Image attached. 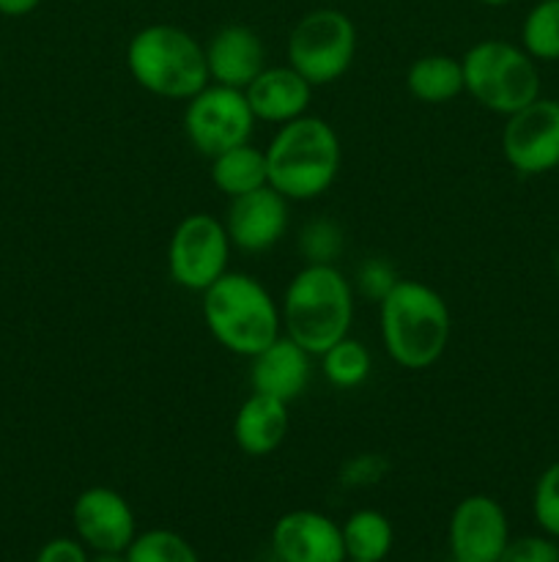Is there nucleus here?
Instances as JSON below:
<instances>
[{
  "label": "nucleus",
  "instance_id": "f257e3e1",
  "mask_svg": "<svg viewBox=\"0 0 559 562\" xmlns=\"http://www.w3.org/2000/svg\"><path fill=\"white\" fill-rule=\"evenodd\" d=\"M378 327L387 355L409 371L436 366L453 335L447 302L420 280H398L378 302Z\"/></svg>",
  "mask_w": 559,
  "mask_h": 562
},
{
  "label": "nucleus",
  "instance_id": "f03ea898",
  "mask_svg": "<svg viewBox=\"0 0 559 562\" xmlns=\"http://www.w3.org/2000/svg\"><path fill=\"white\" fill-rule=\"evenodd\" d=\"M283 327L294 344L321 357L343 340L354 322V291L334 263H307L283 296Z\"/></svg>",
  "mask_w": 559,
  "mask_h": 562
},
{
  "label": "nucleus",
  "instance_id": "7ed1b4c3",
  "mask_svg": "<svg viewBox=\"0 0 559 562\" xmlns=\"http://www.w3.org/2000/svg\"><path fill=\"white\" fill-rule=\"evenodd\" d=\"M269 184L288 201H316L334 184L343 159L338 132L316 115H301L277 130L266 148Z\"/></svg>",
  "mask_w": 559,
  "mask_h": 562
},
{
  "label": "nucleus",
  "instance_id": "20e7f679",
  "mask_svg": "<svg viewBox=\"0 0 559 562\" xmlns=\"http://www.w3.org/2000/svg\"><path fill=\"white\" fill-rule=\"evenodd\" d=\"M203 322L219 346L250 360L283 335L274 296L244 272H225L203 291Z\"/></svg>",
  "mask_w": 559,
  "mask_h": 562
},
{
  "label": "nucleus",
  "instance_id": "39448f33",
  "mask_svg": "<svg viewBox=\"0 0 559 562\" xmlns=\"http://www.w3.org/2000/svg\"><path fill=\"white\" fill-rule=\"evenodd\" d=\"M126 66L142 91L162 99H186L208 86L206 47L192 38L184 27L148 25L132 36L126 47Z\"/></svg>",
  "mask_w": 559,
  "mask_h": 562
},
{
  "label": "nucleus",
  "instance_id": "423d86ee",
  "mask_svg": "<svg viewBox=\"0 0 559 562\" xmlns=\"http://www.w3.org/2000/svg\"><path fill=\"white\" fill-rule=\"evenodd\" d=\"M464 86L477 104L497 115H513L540 97L537 60L518 44L486 38L460 58Z\"/></svg>",
  "mask_w": 559,
  "mask_h": 562
},
{
  "label": "nucleus",
  "instance_id": "0eeeda50",
  "mask_svg": "<svg viewBox=\"0 0 559 562\" xmlns=\"http://www.w3.org/2000/svg\"><path fill=\"white\" fill-rule=\"evenodd\" d=\"M356 55V27L343 11L316 9L301 16L288 36V66L312 88L329 86L351 69Z\"/></svg>",
  "mask_w": 559,
  "mask_h": 562
},
{
  "label": "nucleus",
  "instance_id": "6e6552de",
  "mask_svg": "<svg viewBox=\"0 0 559 562\" xmlns=\"http://www.w3.org/2000/svg\"><path fill=\"white\" fill-rule=\"evenodd\" d=\"M255 121L244 91L208 82L203 91L186 99L184 135L192 148H197L203 157L214 159L228 148L250 143Z\"/></svg>",
  "mask_w": 559,
  "mask_h": 562
},
{
  "label": "nucleus",
  "instance_id": "1a4fd4ad",
  "mask_svg": "<svg viewBox=\"0 0 559 562\" xmlns=\"http://www.w3.org/2000/svg\"><path fill=\"white\" fill-rule=\"evenodd\" d=\"M230 236L225 223L206 212L190 214L175 225L168 245V269L175 285L186 291H203L228 272Z\"/></svg>",
  "mask_w": 559,
  "mask_h": 562
},
{
  "label": "nucleus",
  "instance_id": "9d476101",
  "mask_svg": "<svg viewBox=\"0 0 559 562\" xmlns=\"http://www.w3.org/2000/svg\"><path fill=\"white\" fill-rule=\"evenodd\" d=\"M502 151L521 176H543L559 168V99L537 97L518 113L507 115Z\"/></svg>",
  "mask_w": 559,
  "mask_h": 562
},
{
  "label": "nucleus",
  "instance_id": "9b49d317",
  "mask_svg": "<svg viewBox=\"0 0 559 562\" xmlns=\"http://www.w3.org/2000/svg\"><path fill=\"white\" fill-rule=\"evenodd\" d=\"M449 554L455 562H499L510 541L504 508L486 494H471L449 516Z\"/></svg>",
  "mask_w": 559,
  "mask_h": 562
},
{
  "label": "nucleus",
  "instance_id": "f8f14e48",
  "mask_svg": "<svg viewBox=\"0 0 559 562\" xmlns=\"http://www.w3.org/2000/svg\"><path fill=\"white\" fill-rule=\"evenodd\" d=\"M71 521H75L77 538L93 552L124 554L137 536L135 514L115 488H85L75 499Z\"/></svg>",
  "mask_w": 559,
  "mask_h": 562
},
{
  "label": "nucleus",
  "instance_id": "ddd939ff",
  "mask_svg": "<svg viewBox=\"0 0 559 562\" xmlns=\"http://www.w3.org/2000/svg\"><path fill=\"white\" fill-rule=\"evenodd\" d=\"M225 231L230 236V245L239 250H272L288 231V198L280 195L272 184L230 198Z\"/></svg>",
  "mask_w": 559,
  "mask_h": 562
},
{
  "label": "nucleus",
  "instance_id": "4468645a",
  "mask_svg": "<svg viewBox=\"0 0 559 562\" xmlns=\"http://www.w3.org/2000/svg\"><path fill=\"white\" fill-rule=\"evenodd\" d=\"M274 560L280 562H345L343 530L316 510H290L272 530Z\"/></svg>",
  "mask_w": 559,
  "mask_h": 562
},
{
  "label": "nucleus",
  "instance_id": "2eb2a0df",
  "mask_svg": "<svg viewBox=\"0 0 559 562\" xmlns=\"http://www.w3.org/2000/svg\"><path fill=\"white\" fill-rule=\"evenodd\" d=\"M206 66L212 82L244 91L266 69L263 38L247 25L219 27L206 44Z\"/></svg>",
  "mask_w": 559,
  "mask_h": 562
},
{
  "label": "nucleus",
  "instance_id": "dca6fc26",
  "mask_svg": "<svg viewBox=\"0 0 559 562\" xmlns=\"http://www.w3.org/2000/svg\"><path fill=\"white\" fill-rule=\"evenodd\" d=\"M310 351L294 344L288 335H280L261 355L252 357V393L272 395L283 404L296 401L307 390V382H310Z\"/></svg>",
  "mask_w": 559,
  "mask_h": 562
},
{
  "label": "nucleus",
  "instance_id": "f3484780",
  "mask_svg": "<svg viewBox=\"0 0 559 562\" xmlns=\"http://www.w3.org/2000/svg\"><path fill=\"white\" fill-rule=\"evenodd\" d=\"M252 115L266 124H288L307 115L312 99V86L294 66H266L250 86L244 88Z\"/></svg>",
  "mask_w": 559,
  "mask_h": 562
},
{
  "label": "nucleus",
  "instance_id": "a211bd4d",
  "mask_svg": "<svg viewBox=\"0 0 559 562\" xmlns=\"http://www.w3.org/2000/svg\"><path fill=\"white\" fill-rule=\"evenodd\" d=\"M288 434V404L272 395L252 393L233 420V439L241 453L252 459L272 456Z\"/></svg>",
  "mask_w": 559,
  "mask_h": 562
},
{
  "label": "nucleus",
  "instance_id": "6ab92c4d",
  "mask_svg": "<svg viewBox=\"0 0 559 562\" xmlns=\"http://www.w3.org/2000/svg\"><path fill=\"white\" fill-rule=\"evenodd\" d=\"M212 181L223 195L239 198L269 184L266 151L252 143L228 148L212 159Z\"/></svg>",
  "mask_w": 559,
  "mask_h": 562
},
{
  "label": "nucleus",
  "instance_id": "aec40b11",
  "mask_svg": "<svg viewBox=\"0 0 559 562\" xmlns=\"http://www.w3.org/2000/svg\"><path fill=\"white\" fill-rule=\"evenodd\" d=\"M406 88L420 102L444 104L466 91L464 66L453 55H422V58H417L411 64L409 75H406Z\"/></svg>",
  "mask_w": 559,
  "mask_h": 562
},
{
  "label": "nucleus",
  "instance_id": "412c9836",
  "mask_svg": "<svg viewBox=\"0 0 559 562\" xmlns=\"http://www.w3.org/2000/svg\"><path fill=\"white\" fill-rule=\"evenodd\" d=\"M340 530H343L345 560L384 562L395 541L392 525H389L387 516L370 508L351 514Z\"/></svg>",
  "mask_w": 559,
  "mask_h": 562
},
{
  "label": "nucleus",
  "instance_id": "4be33fe9",
  "mask_svg": "<svg viewBox=\"0 0 559 562\" xmlns=\"http://www.w3.org/2000/svg\"><path fill=\"white\" fill-rule=\"evenodd\" d=\"M321 362L323 376L332 387L354 390L370 376V351H367L365 344L349 338V335L334 346H329L321 355Z\"/></svg>",
  "mask_w": 559,
  "mask_h": 562
},
{
  "label": "nucleus",
  "instance_id": "5701e85b",
  "mask_svg": "<svg viewBox=\"0 0 559 562\" xmlns=\"http://www.w3.org/2000/svg\"><path fill=\"white\" fill-rule=\"evenodd\" d=\"M521 47L535 60H559V0H540L521 25Z\"/></svg>",
  "mask_w": 559,
  "mask_h": 562
},
{
  "label": "nucleus",
  "instance_id": "b1692460",
  "mask_svg": "<svg viewBox=\"0 0 559 562\" xmlns=\"http://www.w3.org/2000/svg\"><path fill=\"white\" fill-rule=\"evenodd\" d=\"M124 554L126 562H201L192 543L170 530L140 532Z\"/></svg>",
  "mask_w": 559,
  "mask_h": 562
},
{
  "label": "nucleus",
  "instance_id": "393cba45",
  "mask_svg": "<svg viewBox=\"0 0 559 562\" xmlns=\"http://www.w3.org/2000/svg\"><path fill=\"white\" fill-rule=\"evenodd\" d=\"M343 247V228L334 220H310L299 234V250L305 252L307 263H334Z\"/></svg>",
  "mask_w": 559,
  "mask_h": 562
},
{
  "label": "nucleus",
  "instance_id": "a878e982",
  "mask_svg": "<svg viewBox=\"0 0 559 562\" xmlns=\"http://www.w3.org/2000/svg\"><path fill=\"white\" fill-rule=\"evenodd\" d=\"M532 514L548 538H559V461L546 467L532 492Z\"/></svg>",
  "mask_w": 559,
  "mask_h": 562
},
{
  "label": "nucleus",
  "instance_id": "bb28decb",
  "mask_svg": "<svg viewBox=\"0 0 559 562\" xmlns=\"http://www.w3.org/2000/svg\"><path fill=\"white\" fill-rule=\"evenodd\" d=\"M499 562H559V547L548 536L510 538Z\"/></svg>",
  "mask_w": 559,
  "mask_h": 562
},
{
  "label": "nucleus",
  "instance_id": "cd10ccee",
  "mask_svg": "<svg viewBox=\"0 0 559 562\" xmlns=\"http://www.w3.org/2000/svg\"><path fill=\"white\" fill-rule=\"evenodd\" d=\"M398 274H395L392 263L384 261V258H370L360 267L356 272V283H360V291L365 296H373L376 302H381L387 296V291L398 283Z\"/></svg>",
  "mask_w": 559,
  "mask_h": 562
},
{
  "label": "nucleus",
  "instance_id": "c85d7f7f",
  "mask_svg": "<svg viewBox=\"0 0 559 562\" xmlns=\"http://www.w3.org/2000/svg\"><path fill=\"white\" fill-rule=\"evenodd\" d=\"M36 562H91V558H88L85 543L82 541H75V538H55V541L44 543Z\"/></svg>",
  "mask_w": 559,
  "mask_h": 562
},
{
  "label": "nucleus",
  "instance_id": "c756f323",
  "mask_svg": "<svg viewBox=\"0 0 559 562\" xmlns=\"http://www.w3.org/2000/svg\"><path fill=\"white\" fill-rule=\"evenodd\" d=\"M42 0H0V14L3 16H25L31 14Z\"/></svg>",
  "mask_w": 559,
  "mask_h": 562
},
{
  "label": "nucleus",
  "instance_id": "7c9ffc66",
  "mask_svg": "<svg viewBox=\"0 0 559 562\" xmlns=\"http://www.w3.org/2000/svg\"><path fill=\"white\" fill-rule=\"evenodd\" d=\"M91 562H126V554H115V552H96V558H91Z\"/></svg>",
  "mask_w": 559,
  "mask_h": 562
},
{
  "label": "nucleus",
  "instance_id": "2f4dec72",
  "mask_svg": "<svg viewBox=\"0 0 559 562\" xmlns=\"http://www.w3.org/2000/svg\"><path fill=\"white\" fill-rule=\"evenodd\" d=\"M482 5H493V9H499V5H507V3H513V0H480Z\"/></svg>",
  "mask_w": 559,
  "mask_h": 562
},
{
  "label": "nucleus",
  "instance_id": "473e14b6",
  "mask_svg": "<svg viewBox=\"0 0 559 562\" xmlns=\"http://www.w3.org/2000/svg\"><path fill=\"white\" fill-rule=\"evenodd\" d=\"M323 3H338V0H323Z\"/></svg>",
  "mask_w": 559,
  "mask_h": 562
},
{
  "label": "nucleus",
  "instance_id": "72a5a7b5",
  "mask_svg": "<svg viewBox=\"0 0 559 562\" xmlns=\"http://www.w3.org/2000/svg\"><path fill=\"white\" fill-rule=\"evenodd\" d=\"M269 562H280V560H269Z\"/></svg>",
  "mask_w": 559,
  "mask_h": 562
},
{
  "label": "nucleus",
  "instance_id": "f704fd0d",
  "mask_svg": "<svg viewBox=\"0 0 559 562\" xmlns=\"http://www.w3.org/2000/svg\"><path fill=\"white\" fill-rule=\"evenodd\" d=\"M345 562H356V560H345Z\"/></svg>",
  "mask_w": 559,
  "mask_h": 562
}]
</instances>
